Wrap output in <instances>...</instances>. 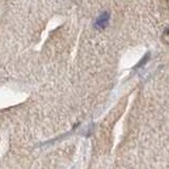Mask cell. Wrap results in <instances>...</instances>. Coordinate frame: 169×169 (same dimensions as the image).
<instances>
[{"mask_svg": "<svg viewBox=\"0 0 169 169\" xmlns=\"http://www.w3.org/2000/svg\"><path fill=\"white\" fill-rule=\"evenodd\" d=\"M109 20H110V15H109V13L104 12L102 14H100L99 16L97 17L94 27L97 30H104V29H106L107 25H108Z\"/></svg>", "mask_w": 169, "mask_h": 169, "instance_id": "1", "label": "cell"}]
</instances>
